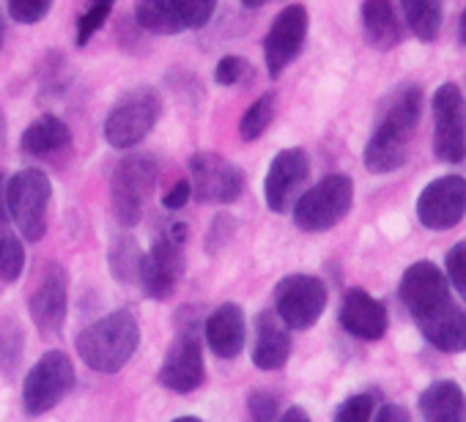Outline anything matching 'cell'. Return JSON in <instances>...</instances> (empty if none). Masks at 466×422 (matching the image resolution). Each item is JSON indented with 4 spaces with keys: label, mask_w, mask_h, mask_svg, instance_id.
<instances>
[{
    "label": "cell",
    "mask_w": 466,
    "mask_h": 422,
    "mask_svg": "<svg viewBox=\"0 0 466 422\" xmlns=\"http://www.w3.org/2000/svg\"><path fill=\"white\" fill-rule=\"evenodd\" d=\"M189 197H192V184H189V181H176V184L162 195V206H165L167 211H178V208H184V206L189 203Z\"/></svg>",
    "instance_id": "8d00e7d4"
},
{
    "label": "cell",
    "mask_w": 466,
    "mask_h": 422,
    "mask_svg": "<svg viewBox=\"0 0 466 422\" xmlns=\"http://www.w3.org/2000/svg\"><path fill=\"white\" fill-rule=\"evenodd\" d=\"M420 414L428 422H463L466 395L455 381H433L420 395Z\"/></svg>",
    "instance_id": "7402d4cb"
},
{
    "label": "cell",
    "mask_w": 466,
    "mask_h": 422,
    "mask_svg": "<svg viewBox=\"0 0 466 422\" xmlns=\"http://www.w3.org/2000/svg\"><path fill=\"white\" fill-rule=\"evenodd\" d=\"M351 206H354V181L346 173H332L324 176L308 192H302L291 208L299 231L324 234L332 231L340 220H346Z\"/></svg>",
    "instance_id": "5b68a950"
},
{
    "label": "cell",
    "mask_w": 466,
    "mask_h": 422,
    "mask_svg": "<svg viewBox=\"0 0 466 422\" xmlns=\"http://www.w3.org/2000/svg\"><path fill=\"white\" fill-rule=\"evenodd\" d=\"M280 419H283V422H294V419H302V422H308V419H310V414H308L305 408H299V406H291L286 414H280Z\"/></svg>",
    "instance_id": "ab89813d"
},
{
    "label": "cell",
    "mask_w": 466,
    "mask_h": 422,
    "mask_svg": "<svg viewBox=\"0 0 466 422\" xmlns=\"http://www.w3.org/2000/svg\"><path fill=\"white\" fill-rule=\"evenodd\" d=\"M192 195L200 203H233L245 189L242 170L214 151H200L189 159Z\"/></svg>",
    "instance_id": "4fadbf2b"
},
{
    "label": "cell",
    "mask_w": 466,
    "mask_h": 422,
    "mask_svg": "<svg viewBox=\"0 0 466 422\" xmlns=\"http://www.w3.org/2000/svg\"><path fill=\"white\" fill-rule=\"evenodd\" d=\"M291 327L275 313L261 310L256 318V343H253V365L258 370H280L291 357Z\"/></svg>",
    "instance_id": "ffe728a7"
},
{
    "label": "cell",
    "mask_w": 466,
    "mask_h": 422,
    "mask_svg": "<svg viewBox=\"0 0 466 422\" xmlns=\"http://www.w3.org/2000/svg\"><path fill=\"white\" fill-rule=\"evenodd\" d=\"M409 31L420 42H433L441 31V0H400Z\"/></svg>",
    "instance_id": "cb8c5ba5"
},
{
    "label": "cell",
    "mask_w": 466,
    "mask_h": 422,
    "mask_svg": "<svg viewBox=\"0 0 466 422\" xmlns=\"http://www.w3.org/2000/svg\"><path fill=\"white\" fill-rule=\"evenodd\" d=\"M0 45H4V12H0Z\"/></svg>",
    "instance_id": "7bdbcfd3"
},
{
    "label": "cell",
    "mask_w": 466,
    "mask_h": 422,
    "mask_svg": "<svg viewBox=\"0 0 466 422\" xmlns=\"http://www.w3.org/2000/svg\"><path fill=\"white\" fill-rule=\"evenodd\" d=\"M373 408H376V397L370 392H360L338 406L335 419L338 422H368L373 417Z\"/></svg>",
    "instance_id": "4dcf8cb0"
},
{
    "label": "cell",
    "mask_w": 466,
    "mask_h": 422,
    "mask_svg": "<svg viewBox=\"0 0 466 422\" xmlns=\"http://www.w3.org/2000/svg\"><path fill=\"white\" fill-rule=\"evenodd\" d=\"M157 381L170 392H195L206 381V362H203V346L198 337V329H181L176 340L170 343L165 362L157 373Z\"/></svg>",
    "instance_id": "5bb4252c"
},
{
    "label": "cell",
    "mask_w": 466,
    "mask_h": 422,
    "mask_svg": "<svg viewBox=\"0 0 466 422\" xmlns=\"http://www.w3.org/2000/svg\"><path fill=\"white\" fill-rule=\"evenodd\" d=\"M0 223H12L9 203H6V176L4 173H0Z\"/></svg>",
    "instance_id": "f35d334b"
},
{
    "label": "cell",
    "mask_w": 466,
    "mask_h": 422,
    "mask_svg": "<svg viewBox=\"0 0 466 422\" xmlns=\"http://www.w3.org/2000/svg\"><path fill=\"white\" fill-rule=\"evenodd\" d=\"M327 286L313 275H289L275 288V313L297 332L319 324L327 310Z\"/></svg>",
    "instance_id": "30bf717a"
},
{
    "label": "cell",
    "mask_w": 466,
    "mask_h": 422,
    "mask_svg": "<svg viewBox=\"0 0 466 422\" xmlns=\"http://www.w3.org/2000/svg\"><path fill=\"white\" fill-rule=\"evenodd\" d=\"M162 96L154 88L127 91L105 118V140L113 148H135L159 121Z\"/></svg>",
    "instance_id": "8992f818"
},
{
    "label": "cell",
    "mask_w": 466,
    "mask_h": 422,
    "mask_svg": "<svg viewBox=\"0 0 466 422\" xmlns=\"http://www.w3.org/2000/svg\"><path fill=\"white\" fill-rule=\"evenodd\" d=\"M159 167L151 156H127L118 162L110 184L113 217L121 228H132L143 217V206L157 184Z\"/></svg>",
    "instance_id": "52a82bcc"
},
{
    "label": "cell",
    "mask_w": 466,
    "mask_h": 422,
    "mask_svg": "<svg viewBox=\"0 0 466 422\" xmlns=\"http://www.w3.org/2000/svg\"><path fill=\"white\" fill-rule=\"evenodd\" d=\"M444 269H447V283L466 299V242L452 245V250L444 256Z\"/></svg>",
    "instance_id": "836d02e7"
},
{
    "label": "cell",
    "mask_w": 466,
    "mask_h": 422,
    "mask_svg": "<svg viewBox=\"0 0 466 422\" xmlns=\"http://www.w3.org/2000/svg\"><path fill=\"white\" fill-rule=\"evenodd\" d=\"M310 178V156L305 148H283L264 178V200L267 206L275 211V215H283L289 211L297 197L302 195L305 184Z\"/></svg>",
    "instance_id": "e0dca14e"
},
{
    "label": "cell",
    "mask_w": 466,
    "mask_h": 422,
    "mask_svg": "<svg viewBox=\"0 0 466 422\" xmlns=\"http://www.w3.org/2000/svg\"><path fill=\"white\" fill-rule=\"evenodd\" d=\"M23 329L15 318H4L0 321V376L12 378L15 370L20 367V357H23Z\"/></svg>",
    "instance_id": "f1b7e54d"
},
{
    "label": "cell",
    "mask_w": 466,
    "mask_h": 422,
    "mask_svg": "<svg viewBox=\"0 0 466 422\" xmlns=\"http://www.w3.org/2000/svg\"><path fill=\"white\" fill-rule=\"evenodd\" d=\"M362 34L368 45L381 53L392 50L403 39L392 0H362Z\"/></svg>",
    "instance_id": "44dd1931"
},
{
    "label": "cell",
    "mask_w": 466,
    "mask_h": 422,
    "mask_svg": "<svg viewBox=\"0 0 466 422\" xmlns=\"http://www.w3.org/2000/svg\"><path fill=\"white\" fill-rule=\"evenodd\" d=\"M53 200V184L39 167H25L6 178L9 217L25 242H42L47 234V215Z\"/></svg>",
    "instance_id": "277c9868"
},
{
    "label": "cell",
    "mask_w": 466,
    "mask_h": 422,
    "mask_svg": "<svg viewBox=\"0 0 466 422\" xmlns=\"http://www.w3.org/2000/svg\"><path fill=\"white\" fill-rule=\"evenodd\" d=\"M400 302L422 337L447 354L466 351V313L452 302L444 272L431 261L411 264L400 277Z\"/></svg>",
    "instance_id": "6da1fadb"
},
{
    "label": "cell",
    "mask_w": 466,
    "mask_h": 422,
    "mask_svg": "<svg viewBox=\"0 0 466 422\" xmlns=\"http://www.w3.org/2000/svg\"><path fill=\"white\" fill-rule=\"evenodd\" d=\"M203 335L208 348L219 359H237L248 343V321L237 302L219 305L203 324Z\"/></svg>",
    "instance_id": "d6986e66"
},
{
    "label": "cell",
    "mask_w": 466,
    "mask_h": 422,
    "mask_svg": "<svg viewBox=\"0 0 466 422\" xmlns=\"http://www.w3.org/2000/svg\"><path fill=\"white\" fill-rule=\"evenodd\" d=\"M184 266H187L184 242H178L170 234H165L143 256L137 286L143 288V294L148 299L165 302V299H170L176 294V288H178V283L184 277Z\"/></svg>",
    "instance_id": "8fae6325"
},
{
    "label": "cell",
    "mask_w": 466,
    "mask_h": 422,
    "mask_svg": "<svg viewBox=\"0 0 466 422\" xmlns=\"http://www.w3.org/2000/svg\"><path fill=\"white\" fill-rule=\"evenodd\" d=\"M135 17H137V25L143 31H148V34H157V36L184 34L178 20H176V12H173L170 0H137V4H135Z\"/></svg>",
    "instance_id": "d4e9b609"
},
{
    "label": "cell",
    "mask_w": 466,
    "mask_h": 422,
    "mask_svg": "<svg viewBox=\"0 0 466 422\" xmlns=\"http://www.w3.org/2000/svg\"><path fill=\"white\" fill-rule=\"evenodd\" d=\"M461 42H463V47H466V12H463V17H461Z\"/></svg>",
    "instance_id": "b9f144b4"
},
{
    "label": "cell",
    "mask_w": 466,
    "mask_h": 422,
    "mask_svg": "<svg viewBox=\"0 0 466 422\" xmlns=\"http://www.w3.org/2000/svg\"><path fill=\"white\" fill-rule=\"evenodd\" d=\"M308 25H310V17L302 4L286 6L272 20V28L264 36V61H267V72L272 80H278L302 53L305 39H308Z\"/></svg>",
    "instance_id": "7c38bea8"
},
{
    "label": "cell",
    "mask_w": 466,
    "mask_h": 422,
    "mask_svg": "<svg viewBox=\"0 0 466 422\" xmlns=\"http://www.w3.org/2000/svg\"><path fill=\"white\" fill-rule=\"evenodd\" d=\"M113 4H116V0H94L91 9L83 15V20H80V25H77V45H80V47L88 45L91 36L105 25V20H107Z\"/></svg>",
    "instance_id": "d6a6232c"
},
{
    "label": "cell",
    "mask_w": 466,
    "mask_h": 422,
    "mask_svg": "<svg viewBox=\"0 0 466 422\" xmlns=\"http://www.w3.org/2000/svg\"><path fill=\"white\" fill-rule=\"evenodd\" d=\"M140 346V324L129 310L107 313L77 337L80 359L96 373H118Z\"/></svg>",
    "instance_id": "3957f363"
},
{
    "label": "cell",
    "mask_w": 466,
    "mask_h": 422,
    "mask_svg": "<svg viewBox=\"0 0 466 422\" xmlns=\"http://www.w3.org/2000/svg\"><path fill=\"white\" fill-rule=\"evenodd\" d=\"M267 4V0H242V6H248V9H261Z\"/></svg>",
    "instance_id": "60d3db41"
},
{
    "label": "cell",
    "mask_w": 466,
    "mask_h": 422,
    "mask_svg": "<svg viewBox=\"0 0 466 422\" xmlns=\"http://www.w3.org/2000/svg\"><path fill=\"white\" fill-rule=\"evenodd\" d=\"M433 154L447 165L466 159V102L455 83H444L433 94Z\"/></svg>",
    "instance_id": "9c48e42d"
},
{
    "label": "cell",
    "mask_w": 466,
    "mask_h": 422,
    "mask_svg": "<svg viewBox=\"0 0 466 422\" xmlns=\"http://www.w3.org/2000/svg\"><path fill=\"white\" fill-rule=\"evenodd\" d=\"M6 6L12 20H17L20 25H36L50 15L53 0H6Z\"/></svg>",
    "instance_id": "1f68e13d"
},
{
    "label": "cell",
    "mask_w": 466,
    "mask_h": 422,
    "mask_svg": "<svg viewBox=\"0 0 466 422\" xmlns=\"http://www.w3.org/2000/svg\"><path fill=\"white\" fill-rule=\"evenodd\" d=\"M422 113V91L411 83L395 88L376 121V129L365 146V167L376 176L395 173L409 156V143Z\"/></svg>",
    "instance_id": "7a4b0ae2"
},
{
    "label": "cell",
    "mask_w": 466,
    "mask_h": 422,
    "mask_svg": "<svg viewBox=\"0 0 466 422\" xmlns=\"http://www.w3.org/2000/svg\"><path fill=\"white\" fill-rule=\"evenodd\" d=\"M25 272L23 239L12 231V223H0V280L15 283Z\"/></svg>",
    "instance_id": "4316f807"
},
{
    "label": "cell",
    "mask_w": 466,
    "mask_h": 422,
    "mask_svg": "<svg viewBox=\"0 0 466 422\" xmlns=\"http://www.w3.org/2000/svg\"><path fill=\"white\" fill-rule=\"evenodd\" d=\"M466 215V178L441 176L431 181L417 197V220L428 231H450Z\"/></svg>",
    "instance_id": "9a60e30c"
},
{
    "label": "cell",
    "mask_w": 466,
    "mask_h": 422,
    "mask_svg": "<svg viewBox=\"0 0 466 422\" xmlns=\"http://www.w3.org/2000/svg\"><path fill=\"white\" fill-rule=\"evenodd\" d=\"M170 4H173V12H176L181 31L203 28L217 9V0H170Z\"/></svg>",
    "instance_id": "f546056e"
},
{
    "label": "cell",
    "mask_w": 466,
    "mask_h": 422,
    "mask_svg": "<svg viewBox=\"0 0 466 422\" xmlns=\"http://www.w3.org/2000/svg\"><path fill=\"white\" fill-rule=\"evenodd\" d=\"M340 327L357 340H381L387 335V307L362 288H351L340 305Z\"/></svg>",
    "instance_id": "ac0fdd59"
},
{
    "label": "cell",
    "mask_w": 466,
    "mask_h": 422,
    "mask_svg": "<svg viewBox=\"0 0 466 422\" xmlns=\"http://www.w3.org/2000/svg\"><path fill=\"white\" fill-rule=\"evenodd\" d=\"M250 72V64L239 55H225L217 69H214V83L217 85H237L245 80V75Z\"/></svg>",
    "instance_id": "e575fe53"
},
{
    "label": "cell",
    "mask_w": 466,
    "mask_h": 422,
    "mask_svg": "<svg viewBox=\"0 0 466 422\" xmlns=\"http://www.w3.org/2000/svg\"><path fill=\"white\" fill-rule=\"evenodd\" d=\"M107 264H110V275L124 283V286H135L137 277H140V264H143V253L137 247V242L132 236H118L113 245H110V256H107Z\"/></svg>",
    "instance_id": "484cf974"
},
{
    "label": "cell",
    "mask_w": 466,
    "mask_h": 422,
    "mask_svg": "<svg viewBox=\"0 0 466 422\" xmlns=\"http://www.w3.org/2000/svg\"><path fill=\"white\" fill-rule=\"evenodd\" d=\"M69 307V280L61 264L50 261L42 266L39 280L28 299V313L42 335H58L66 321Z\"/></svg>",
    "instance_id": "2e32d148"
},
{
    "label": "cell",
    "mask_w": 466,
    "mask_h": 422,
    "mask_svg": "<svg viewBox=\"0 0 466 422\" xmlns=\"http://www.w3.org/2000/svg\"><path fill=\"white\" fill-rule=\"evenodd\" d=\"M248 406H250V414H253L256 419H261V422L278 419V395L269 392V389H256V392L250 395Z\"/></svg>",
    "instance_id": "d590c367"
},
{
    "label": "cell",
    "mask_w": 466,
    "mask_h": 422,
    "mask_svg": "<svg viewBox=\"0 0 466 422\" xmlns=\"http://www.w3.org/2000/svg\"><path fill=\"white\" fill-rule=\"evenodd\" d=\"M75 387V365L64 351H47L28 370L23 384V408L31 417H42L56 408Z\"/></svg>",
    "instance_id": "ba28073f"
},
{
    "label": "cell",
    "mask_w": 466,
    "mask_h": 422,
    "mask_svg": "<svg viewBox=\"0 0 466 422\" xmlns=\"http://www.w3.org/2000/svg\"><path fill=\"white\" fill-rule=\"evenodd\" d=\"M69 140H72V132L58 116H42L23 132L20 148L28 156H47V154H56V151L66 148Z\"/></svg>",
    "instance_id": "603a6c76"
},
{
    "label": "cell",
    "mask_w": 466,
    "mask_h": 422,
    "mask_svg": "<svg viewBox=\"0 0 466 422\" xmlns=\"http://www.w3.org/2000/svg\"><path fill=\"white\" fill-rule=\"evenodd\" d=\"M275 113H278V96H275V94L258 96V99L245 110V116H242V121H239V135H242V140H248V143L258 140V137L269 129V124L275 121Z\"/></svg>",
    "instance_id": "83f0119b"
},
{
    "label": "cell",
    "mask_w": 466,
    "mask_h": 422,
    "mask_svg": "<svg viewBox=\"0 0 466 422\" xmlns=\"http://www.w3.org/2000/svg\"><path fill=\"white\" fill-rule=\"evenodd\" d=\"M376 419H379V422H409V411L400 408V406L387 403L381 411H376Z\"/></svg>",
    "instance_id": "74e56055"
}]
</instances>
